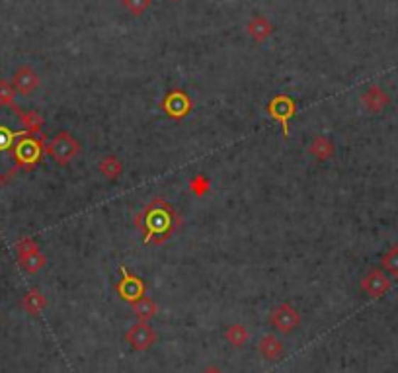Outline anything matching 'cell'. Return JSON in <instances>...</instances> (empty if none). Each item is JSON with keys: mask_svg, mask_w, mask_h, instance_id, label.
<instances>
[{"mask_svg": "<svg viewBox=\"0 0 398 373\" xmlns=\"http://www.w3.org/2000/svg\"><path fill=\"white\" fill-rule=\"evenodd\" d=\"M31 135H35V129L30 116L10 104H0V182L39 160L41 143Z\"/></svg>", "mask_w": 398, "mask_h": 373, "instance_id": "cell-1", "label": "cell"}, {"mask_svg": "<svg viewBox=\"0 0 398 373\" xmlns=\"http://www.w3.org/2000/svg\"><path fill=\"white\" fill-rule=\"evenodd\" d=\"M179 215L166 204L164 199L156 198L147 206L143 215L135 217V225L145 233V243L162 245L166 238L179 227Z\"/></svg>", "mask_w": 398, "mask_h": 373, "instance_id": "cell-2", "label": "cell"}, {"mask_svg": "<svg viewBox=\"0 0 398 373\" xmlns=\"http://www.w3.org/2000/svg\"><path fill=\"white\" fill-rule=\"evenodd\" d=\"M80 152V143L74 137L70 135L69 131H61L49 141L47 145V155L59 165V167H67L70 160Z\"/></svg>", "mask_w": 398, "mask_h": 373, "instance_id": "cell-3", "label": "cell"}, {"mask_svg": "<svg viewBox=\"0 0 398 373\" xmlns=\"http://www.w3.org/2000/svg\"><path fill=\"white\" fill-rule=\"evenodd\" d=\"M270 323L275 330H280L281 334L293 333L295 328L301 325V313L291 305V303H281L280 307H275L270 317Z\"/></svg>", "mask_w": 398, "mask_h": 373, "instance_id": "cell-4", "label": "cell"}, {"mask_svg": "<svg viewBox=\"0 0 398 373\" xmlns=\"http://www.w3.org/2000/svg\"><path fill=\"white\" fill-rule=\"evenodd\" d=\"M119 274H121V282L117 284L116 291L117 295H119V299H123V301H127L129 305H131L133 301H137L139 297L145 295V291H147V284H145L139 276L129 274L125 266L119 268Z\"/></svg>", "mask_w": 398, "mask_h": 373, "instance_id": "cell-5", "label": "cell"}, {"mask_svg": "<svg viewBox=\"0 0 398 373\" xmlns=\"http://www.w3.org/2000/svg\"><path fill=\"white\" fill-rule=\"evenodd\" d=\"M192 108H194V104L184 90H170L162 102V110L172 119H184L192 111Z\"/></svg>", "mask_w": 398, "mask_h": 373, "instance_id": "cell-6", "label": "cell"}, {"mask_svg": "<svg viewBox=\"0 0 398 373\" xmlns=\"http://www.w3.org/2000/svg\"><path fill=\"white\" fill-rule=\"evenodd\" d=\"M267 113L272 116L275 121H280L283 128V135H289V119L295 116V102L289 96H275L272 102L267 104Z\"/></svg>", "mask_w": 398, "mask_h": 373, "instance_id": "cell-7", "label": "cell"}, {"mask_svg": "<svg viewBox=\"0 0 398 373\" xmlns=\"http://www.w3.org/2000/svg\"><path fill=\"white\" fill-rule=\"evenodd\" d=\"M125 340L131 344L133 350L137 352H145L148 350L153 344L156 342V334L155 330L148 326V323H143V321H137L135 325L125 333Z\"/></svg>", "mask_w": 398, "mask_h": 373, "instance_id": "cell-8", "label": "cell"}, {"mask_svg": "<svg viewBox=\"0 0 398 373\" xmlns=\"http://www.w3.org/2000/svg\"><path fill=\"white\" fill-rule=\"evenodd\" d=\"M246 32L252 40L256 43H264L270 35L273 33V24L270 22V18L262 16V14H256L248 20L246 24Z\"/></svg>", "mask_w": 398, "mask_h": 373, "instance_id": "cell-9", "label": "cell"}, {"mask_svg": "<svg viewBox=\"0 0 398 373\" xmlns=\"http://www.w3.org/2000/svg\"><path fill=\"white\" fill-rule=\"evenodd\" d=\"M258 352L265 357V360H270V362H275V360H280L283 356V342L277 338V336H273V334H265L262 340L258 342Z\"/></svg>", "mask_w": 398, "mask_h": 373, "instance_id": "cell-10", "label": "cell"}, {"mask_svg": "<svg viewBox=\"0 0 398 373\" xmlns=\"http://www.w3.org/2000/svg\"><path fill=\"white\" fill-rule=\"evenodd\" d=\"M14 84L23 96H30L39 87V77L31 71L30 67H22L20 71L16 72Z\"/></svg>", "mask_w": 398, "mask_h": 373, "instance_id": "cell-11", "label": "cell"}, {"mask_svg": "<svg viewBox=\"0 0 398 373\" xmlns=\"http://www.w3.org/2000/svg\"><path fill=\"white\" fill-rule=\"evenodd\" d=\"M389 279L382 276L381 272H371L363 282H361V287L367 295L371 297H381L387 289H389Z\"/></svg>", "mask_w": 398, "mask_h": 373, "instance_id": "cell-12", "label": "cell"}, {"mask_svg": "<svg viewBox=\"0 0 398 373\" xmlns=\"http://www.w3.org/2000/svg\"><path fill=\"white\" fill-rule=\"evenodd\" d=\"M131 311L133 315L137 317V321H143V323H148L150 318L155 317L156 313H158V307H156V303L147 297V295H143L139 297L137 301L131 303Z\"/></svg>", "mask_w": 398, "mask_h": 373, "instance_id": "cell-13", "label": "cell"}, {"mask_svg": "<svg viewBox=\"0 0 398 373\" xmlns=\"http://www.w3.org/2000/svg\"><path fill=\"white\" fill-rule=\"evenodd\" d=\"M334 143L328 137H314L309 145V152L316 160H330L334 157Z\"/></svg>", "mask_w": 398, "mask_h": 373, "instance_id": "cell-14", "label": "cell"}, {"mask_svg": "<svg viewBox=\"0 0 398 373\" xmlns=\"http://www.w3.org/2000/svg\"><path fill=\"white\" fill-rule=\"evenodd\" d=\"M98 168H100L101 176L108 178V180H116V178H119L121 172H123V165H121V160L117 159L116 155H106V157L100 160Z\"/></svg>", "mask_w": 398, "mask_h": 373, "instance_id": "cell-15", "label": "cell"}, {"mask_svg": "<svg viewBox=\"0 0 398 373\" xmlns=\"http://www.w3.org/2000/svg\"><path fill=\"white\" fill-rule=\"evenodd\" d=\"M226 342L228 344H233L234 348H242L246 342H248L250 338V333L246 326L242 325H231L228 328H226Z\"/></svg>", "mask_w": 398, "mask_h": 373, "instance_id": "cell-16", "label": "cell"}, {"mask_svg": "<svg viewBox=\"0 0 398 373\" xmlns=\"http://www.w3.org/2000/svg\"><path fill=\"white\" fill-rule=\"evenodd\" d=\"M385 102H387V96L382 94L381 88H377V87L369 88L365 94H363V104H365L369 110L379 111Z\"/></svg>", "mask_w": 398, "mask_h": 373, "instance_id": "cell-17", "label": "cell"}, {"mask_svg": "<svg viewBox=\"0 0 398 373\" xmlns=\"http://www.w3.org/2000/svg\"><path fill=\"white\" fill-rule=\"evenodd\" d=\"M20 260H22L23 270L30 272V274H35V272H39L43 266H45V256L41 255L39 250L30 252V255L26 256H20Z\"/></svg>", "mask_w": 398, "mask_h": 373, "instance_id": "cell-18", "label": "cell"}, {"mask_svg": "<svg viewBox=\"0 0 398 373\" xmlns=\"http://www.w3.org/2000/svg\"><path fill=\"white\" fill-rule=\"evenodd\" d=\"M26 309L30 311L31 315H39L41 311L45 309V305H47V301H45V297L43 295L39 294L38 289H33V291H30V294L26 295Z\"/></svg>", "mask_w": 398, "mask_h": 373, "instance_id": "cell-19", "label": "cell"}, {"mask_svg": "<svg viewBox=\"0 0 398 373\" xmlns=\"http://www.w3.org/2000/svg\"><path fill=\"white\" fill-rule=\"evenodd\" d=\"M209 188H211L209 178L203 174L194 176V178H192V182H189V190H192V194L197 196V198H203V196L209 191Z\"/></svg>", "mask_w": 398, "mask_h": 373, "instance_id": "cell-20", "label": "cell"}, {"mask_svg": "<svg viewBox=\"0 0 398 373\" xmlns=\"http://www.w3.org/2000/svg\"><path fill=\"white\" fill-rule=\"evenodd\" d=\"M153 0H123V6L133 16H143L150 6Z\"/></svg>", "mask_w": 398, "mask_h": 373, "instance_id": "cell-21", "label": "cell"}, {"mask_svg": "<svg viewBox=\"0 0 398 373\" xmlns=\"http://www.w3.org/2000/svg\"><path fill=\"white\" fill-rule=\"evenodd\" d=\"M385 266L398 276V250H392V252L385 258Z\"/></svg>", "mask_w": 398, "mask_h": 373, "instance_id": "cell-22", "label": "cell"}, {"mask_svg": "<svg viewBox=\"0 0 398 373\" xmlns=\"http://www.w3.org/2000/svg\"><path fill=\"white\" fill-rule=\"evenodd\" d=\"M12 88L8 87L6 82H0V104L12 102Z\"/></svg>", "mask_w": 398, "mask_h": 373, "instance_id": "cell-23", "label": "cell"}, {"mask_svg": "<svg viewBox=\"0 0 398 373\" xmlns=\"http://www.w3.org/2000/svg\"><path fill=\"white\" fill-rule=\"evenodd\" d=\"M201 373H223L221 369H219L217 365H209V367H205Z\"/></svg>", "mask_w": 398, "mask_h": 373, "instance_id": "cell-24", "label": "cell"}, {"mask_svg": "<svg viewBox=\"0 0 398 373\" xmlns=\"http://www.w3.org/2000/svg\"><path fill=\"white\" fill-rule=\"evenodd\" d=\"M172 2H179V0H172Z\"/></svg>", "mask_w": 398, "mask_h": 373, "instance_id": "cell-25", "label": "cell"}]
</instances>
